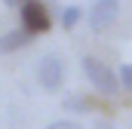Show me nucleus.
Segmentation results:
<instances>
[{"label":"nucleus","instance_id":"1","mask_svg":"<svg viewBox=\"0 0 132 129\" xmlns=\"http://www.w3.org/2000/svg\"><path fill=\"white\" fill-rule=\"evenodd\" d=\"M83 74H86V80L98 89L101 95H114L117 89H120V80H117V74L108 68L104 62L98 59H92V55H86L83 59Z\"/></svg>","mask_w":132,"mask_h":129},{"label":"nucleus","instance_id":"2","mask_svg":"<svg viewBox=\"0 0 132 129\" xmlns=\"http://www.w3.org/2000/svg\"><path fill=\"white\" fill-rule=\"evenodd\" d=\"M19 15H22V28L31 31L34 37L37 34H46L52 28V15H49V9H46L43 0H25L19 6Z\"/></svg>","mask_w":132,"mask_h":129},{"label":"nucleus","instance_id":"3","mask_svg":"<svg viewBox=\"0 0 132 129\" xmlns=\"http://www.w3.org/2000/svg\"><path fill=\"white\" fill-rule=\"evenodd\" d=\"M37 83L46 92H59L65 83V62L59 55H43L37 62Z\"/></svg>","mask_w":132,"mask_h":129},{"label":"nucleus","instance_id":"4","mask_svg":"<svg viewBox=\"0 0 132 129\" xmlns=\"http://www.w3.org/2000/svg\"><path fill=\"white\" fill-rule=\"evenodd\" d=\"M117 15H120V0H95L86 12V22L95 34H101L117 22Z\"/></svg>","mask_w":132,"mask_h":129},{"label":"nucleus","instance_id":"5","mask_svg":"<svg viewBox=\"0 0 132 129\" xmlns=\"http://www.w3.org/2000/svg\"><path fill=\"white\" fill-rule=\"evenodd\" d=\"M31 40H34V34H31V31H25V28H12V31L0 34V55H9V52L25 49Z\"/></svg>","mask_w":132,"mask_h":129},{"label":"nucleus","instance_id":"6","mask_svg":"<svg viewBox=\"0 0 132 129\" xmlns=\"http://www.w3.org/2000/svg\"><path fill=\"white\" fill-rule=\"evenodd\" d=\"M80 19H83V9H80V6H65V9H62V28H65V31H71Z\"/></svg>","mask_w":132,"mask_h":129},{"label":"nucleus","instance_id":"7","mask_svg":"<svg viewBox=\"0 0 132 129\" xmlns=\"http://www.w3.org/2000/svg\"><path fill=\"white\" fill-rule=\"evenodd\" d=\"M65 108H68V111H74V114H86V111L92 108V98H83V95H71V98H65Z\"/></svg>","mask_w":132,"mask_h":129},{"label":"nucleus","instance_id":"8","mask_svg":"<svg viewBox=\"0 0 132 129\" xmlns=\"http://www.w3.org/2000/svg\"><path fill=\"white\" fill-rule=\"evenodd\" d=\"M117 80H120V86H123L126 92H132V64H123V68H120V77H117Z\"/></svg>","mask_w":132,"mask_h":129},{"label":"nucleus","instance_id":"9","mask_svg":"<svg viewBox=\"0 0 132 129\" xmlns=\"http://www.w3.org/2000/svg\"><path fill=\"white\" fill-rule=\"evenodd\" d=\"M46 129H83L77 120H55V123H49Z\"/></svg>","mask_w":132,"mask_h":129},{"label":"nucleus","instance_id":"10","mask_svg":"<svg viewBox=\"0 0 132 129\" xmlns=\"http://www.w3.org/2000/svg\"><path fill=\"white\" fill-rule=\"evenodd\" d=\"M0 3H3V6H9V9H19L25 0H0Z\"/></svg>","mask_w":132,"mask_h":129},{"label":"nucleus","instance_id":"11","mask_svg":"<svg viewBox=\"0 0 132 129\" xmlns=\"http://www.w3.org/2000/svg\"><path fill=\"white\" fill-rule=\"evenodd\" d=\"M95 129H114V126H111V123H104V120H101V123H95Z\"/></svg>","mask_w":132,"mask_h":129}]
</instances>
